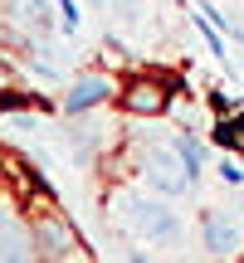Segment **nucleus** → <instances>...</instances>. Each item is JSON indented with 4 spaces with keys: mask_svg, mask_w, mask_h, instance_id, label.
<instances>
[{
    "mask_svg": "<svg viewBox=\"0 0 244 263\" xmlns=\"http://www.w3.org/2000/svg\"><path fill=\"white\" fill-rule=\"evenodd\" d=\"M176 78H161V73H137V78H127L122 83V93H117V103H122V112L127 117H166V107H171V98H176Z\"/></svg>",
    "mask_w": 244,
    "mask_h": 263,
    "instance_id": "nucleus-4",
    "label": "nucleus"
},
{
    "mask_svg": "<svg viewBox=\"0 0 244 263\" xmlns=\"http://www.w3.org/2000/svg\"><path fill=\"white\" fill-rule=\"evenodd\" d=\"M215 171H220V180H225V185H244V166H239L235 156H225Z\"/></svg>",
    "mask_w": 244,
    "mask_h": 263,
    "instance_id": "nucleus-11",
    "label": "nucleus"
},
{
    "mask_svg": "<svg viewBox=\"0 0 244 263\" xmlns=\"http://www.w3.org/2000/svg\"><path fill=\"white\" fill-rule=\"evenodd\" d=\"M122 93V83L108 68H83V73L68 83V93L59 98V112L64 117H78V112H98V107H108L113 98Z\"/></svg>",
    "mask_w": 244,
    "mask_h": 263,
    "instance_id": "nucleus-5",
    "label": "nucleus"
},
{
    "mask_svg": "<svg viewBox=\"0 0 244 263\" xmlns=\"http://www.w3.org/2000/svg\"><path fill=\"white\" fill-rule=\"evenodd\" d=\"M210 137H215L220 146H235V151H244V107H239V112H230V117H220Z\"/></svg>",
    "mask_w": 244,
    "mask_h": 263,
    "instance_id": "nucleus-9",
    "label": "nucleus"
},
{
    "mask_svg": "<svg viewBox=\"0 0 244 263\" xmlns=\"http://www.w3.org/2000/svg\"><path fill=\"white\" fill-rule=\"evenodd\" d=\"M171 146L181 151V161H186L190 180H200V176H205V141H200V137H190V132L181 127V132H171Z\"/></svg>",
    "mask_w": 244,
    "mask_h": 263,
    "instance_id": "nucleus-8",
    "label": "nucleus"
},
{
    "mask_svg": "<svg viewBox=\"0 0 244 263\" xmlns=\"http://www.w3.org/2000/svg\"><path fill=\"white\" fill-rule=\"evenodd\" d=\"M0 258L5 263H25L39 258L34 254V229H29V215H20V205L0 190Z\"/></svg>",
    "mask_w": 244,
    "mask_h": 263,
    "instance_id": "nucleus-7",
    "label": "nucleus"
},
{
    "mask_svg": "<svg viewBox=\"0 0 244 263\" xmlns=\"http://www.w3.org/2000/svg\"><path fill=\"white\" fill-rule=\"evenodd\" d=\"M54 10H59V29H64V34H78L83 15H78V5H74V0H54Z\"/></svg>",
    "mask_w": 244,
    "mask_h": 263,
    "instance_id": "nucleus-10",
    "label": "nucleus"
},
{
    "mask_svg": "<svg viewBox=\"0 0 244 263\" xmlns=\"http://www.w3.org/2000/svg\"><path fill=\"white\" fill-rule=\"evenodd\" d=\"M132 176L142 180L147 190H156V195H186L196 180H190L186 161H181V151L171 146V141H142L137 146V166H132Z\"/></svg>",
    "mask_w": 244,
    "mask_h": 263,
    "instance_id": "nucleus-2",
    "label": "nucleus"
},
{
    "mask_svg": "<svg viewBox=\"0 0 244 263\" xmlns=\"http://www.w3.org/2000/svg\"><path fill=\"white\" fill-rule=\"evenodd\" d=\"M113 215L142 244H181L186 239V219L171 205V195H156V190H117L113 195Z\"/></svg>",
    "mask_w": 244,
    "mask_h": 263,
    "instance_id": "nucleus-1",
    "label": "nucleus"
},
{
    "mask_svg": "<svg viewBox=\"0 0 244 263\" xmlns=\"http://www.w3.org/2000/svg\"><path fill=\"white\" fill-rule=\"evenodd\" d=\"M200 244L215 258H230V254L244 258V219L230 205H210L205 215H200Z\"/></svg>",
    "mask_w": 244,
    "mask_h": 263,
    "instance_id": "nucleus-6",
    "label": "nucleus"
},
{
    "mask_svg": "<svg viewBox=\"0 0 244 263\" xmlns=\"http://www.w3.org/2000/svg\"><path fill=\"white\" fill-rule=\"evenodd\" d=\"M29 229H34V254L39 258H83V239H78V229L68 224V215L54 205V200L44 195V205H29Z\"/></svg>",
    "mask_w": 244,
    "mask_h": 263,
    "instance_id": "nucleus-3",
    "label": "nucleus"
}]
</instances>
